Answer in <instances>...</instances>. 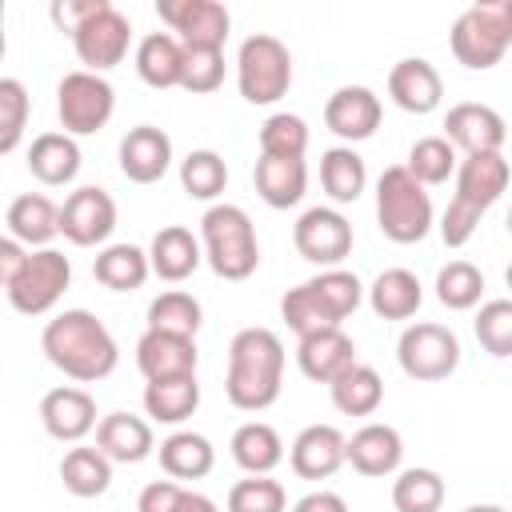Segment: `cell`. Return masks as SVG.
I'll return each instance as SVG.
<instances>
[{"label":"cell","instance_id":"1","mask_svg":"<svg viewBox=\"0 0 512 512\" xmlns=\"http://www.w3.org/2000/svg\"><path fill=\"white\" fill-rule=\"evenodd\" d=\"M40 352L56 372L80 384H96L116 372L120 348L108 324L88 308H64L56 312L40 332Z\"/></svg>","mask_w":512,"mask_h":512},{"label":"cell","instance_id":"2","mask_svg":"<svg viewBox=\"0 0 512 512\" xmlns=\"http://www.w3.org/2000/svg\"><path fill=\"white\" fill-rule=\"evenodd\" d=\"M284 388V340L272 328H240L228 344L224 392L240 412H264Z\"/></svg>","mask_w":512,"mask_h":512},{"label":"cell","instance_id":"3","mask_svg":"<svg viewBox=\"0 0 512 512\" xmlns=\"http://www.w3.org/2000/svg\"><path fill=\"white\" fill-rule=\"evenodd\" d=\"M364 300V284L348 268H324L312 280L296 284L280 300V316L296 336H312L324 328H340Z\"/></svg>","mask_w":512,"mask_h":512},{"label":"cell","instance_id":"4","mask_svg":"<svg viewBox=\"0 0 512 512\" xmlns=\"http://www.w3.org/2000/svg\"><path fill=\"white\" fill-rule=\"evenodd\" d=\"M200 244L220 280H248L260 268L256 224L240 204H212L200 220Z\"/></svg>","mask_w":512,"mask_h":512},{"label":"cell","instance_id":"5","mask_svg":"<svg viewBox=\"0 0 512 512\" xmlns=\"http://www.w3.org/2000/svg\"><path fill=\"white\" fill-rule=\"evenodd\" d=\"M376 224L392 244H416L432 232V196L404 164L384 168L376 180Z\"/></svg>","mask_w":512,"mask_h":512},{"label":"cell","instance_id":"6","mask_svg":"<svg viewBox=\"0 0 512 512\" xmlns=\"http://www.w3.org/2000/svg\"><path fill=\"white\" fill-rule=\"evenodd\" d=\"M448 44L464 68H496L512 48V0H476L464 8L448 32Z\"/></svg>","mask_w":512,"mask_h":512},{"label":"cell","instance_id":"7","mask_svg":"<svg viewBox=\"0 0 512 512\" xmlns=\"http://www.w3.org/2000/svg\"><path fill=\"white\" fill-rule=\"evenodd\" d=\"M236 88L248 104L268 108L292 88V52L268 32H252L236 52Z\"/></svg>","mask_w":512,"mask_h":512},{"label":"cell","instance_id":"8","mask_svg":"<svg viewBox=\"0 0 512 512\" xmlns=\"http://www.w3.org/2000/svg\"><path fill=\"white\" fill-rule=\"evenodd\" d=\"M396 360H400V372L408 380H420V384H436V380H448L456 368H460V340L452 328L444 324H432V320H416L400 332L396 340Z\"/></svg>","mask_w":512,"mask_h":512},{"label":"cell","instance_id":"9","mask_svg":"<svg viewBox=\"0 0 512 512\" xmlns=\"http://www.w3.org/2000/svg\"><path fill=\"white\" fill-rule=\"evenodd\" d=\"M112 112H116V92L100 72L76 68V72H64V80L56 84V116L68 136L100 132L112 120Z\"/></svg>","mask_w":512,"mask_h":512},{"label":"cell","instance_id":"10","mask_svg":"<svg viewBox=\"0 0 512 512\" xmlns=\"http://www.w3.org/2000/svg\"><path fill=\"white\" fill-rule=\"evenodd\" d=\"M72 284V264L60 248H36L24 264V272L4 288L8 304L24 316H44L60 304V296Z\"/></svg>","mask_w":512,"mask_h":512},{"label":"cell","instance_id":"11","mask_svg":"<svg viewBox=\"0 0 512 512\" xmlns=\"http://www.w3.org/2000/svg\"><path fill=\"white\" fill-rule=\"evenodd\" d=\"M156 16L192 52H224L232 16L220 0H156Z\"/></svg>","mask_w":512,"mask_h":512},{"label":"cell","instance_id":"12","mask_svg":"<svg viewBox=\"0 0 512 512\" xmlns=\"http://www.w3.org/2000/svg\"><path fill=\"white\" fill-rule=\"evenodd\" d=\"M292 244L320 272L324 268H340L344 256L352 252V224H348L344 212L316 204V208L300 212V220L292 224Z\"/></svg>","mask_w":512,"mask_h":512},{"label":"cell","instance_id":"13","mask_svg":"<svg viewBox=\"0 0 512 512\" xmlns=\"http://www.w3.org/2000/svg\"><path fill=\"white\" fill-rule=\"evenodd\" d=\"M72 48H76V60L88 72H100L104 76L108 68L124 64V56L132 48V24H128V16L116 4H104L92 20H84L72 32Z\"/></svg>","mask_w":512,"mask_h":512},{"label":"cell","instance_id":"14","mask_svg":"<svg viewBox=\"0 0 512 512\" xmlns=\"http://www.w3.org/2000/svg\"><path fill=\"white\" fill-rule=\"evenodd\" d=\"M116 232V200L96 188L84 184L76 192H68V200L60 204V236L76 248H96Z\"/></svg>","mask_w":512,"mask_h":512},{"label":"cell","instance_id":"15","mask_svg":"<svg viewBox=\"0 0 512 512\" xmlns=\"http://www.w3.org/2000/svg\"><path fill=\"white\" fill-rule=\"evenodd\" d=\"M444 140L464 152V156H476V152H500L504 140H508V124L496 108L488 104H476V100H464V104H452L448 116H444Z\"/></svg>","mask_w":512,"mask_h":512},{"label":"cell","instance_id":"16","mask_svg":"<svg viewBox=\"0 0 512 512\" xmlns=\"http://www.w3.org/2000/svg\"><path fill=\"white\" fill-rule=\"evenodd\" d=\"M40 424L52 440L60 444H80L100 420H96V400L92 392L76 388V384H60L52 392H44L40 400Z\"/></svg>","mask_w":512,"mask_h":512},{"label":"cell","instance_id":"17","mask_svg":"<svg viewBox=\"0 0 512 512\" xmlns=\"http://www.w3.org/2000/svg\"><path fill=\"white\" fill-rule=\"evenodd\" d=\"M288 464L300 480H328L340 464H348V436L336 424H308L292 440Z\"/></svg>","mask_w":512,"mask_h":512},{"label":"cell","instance_id":"18","mask_svg":"<svg viewBox=\"0 0 512 512\" xmlns=\"http://www.w3.org/2000/svg\"><path fill=\"white\" fill-rule=\"evenodd\" d=\"M380 96L364 84H344L328 96L324 104V124L332 136L356 144V140H368L376 128H380Z\"/></svg>","mask_w":512,"mask_h":512},{"label":"cell","instance_id":"19","mask_svg":"<svg viewBox=\"0 0 512 512\" xmlns=\"http://www.w3.org/2000/svg\"><path fill=\"white\" fill-rule=\"evenodd\" d=\"M196 340L176 336V332H156L148 328L136 340V368L144 380H176V376H196Z\"/></svg>","mask_w":512,"mask_h":512},{"label":"cell","instance_id":"20","mask_svg":"<svg viewBox=\"0 0 512 512\" xmlns=\"http://www.w3.org/2000/svg\"><path fill=\"white\" fill-rule=\"evenodd\" d=\"M296 364L308 380L316 384H336L348 368H356V344L344 328H324V332H312V336H300L296 344Z\"/></svg>","mask_w":512,"mask_h":512},{"label":"cell","instance_id":"21","mask_svg":"<svg viewBox=\"0 0 512 512\" xmlns=\"http://www.w3.org/2000/svg\"><path fill=\"white\" fill-rule=\"evenodd\" d=\"M388 96L396 108H404L412 116H428L444 100V80L424 56H404L388 72Z\"/></svg>","mask_w":512,"mask_h":512},{"label":"cell","instance_id":"22","mask_svg":"<svg viewBox=\"0 0 512 512\" xmlns=\"http://www.w3.org/2000/svg\"><path fill=\"white\" fill-rule=\"evenodd\" d=\"M172 168V140L156 124H136L120 140V172L132 184H156Z\"/></svg>","mask_w":512,"mask_h":512},{"label":"cell","instance_id":"23","mask_svg":"<svg viewBox=\"0 0 512 512\" xmlns=\"http://www.w3.org/2000/svg\"><path fill=\"white\" fill-rule=\"evenodd\" d=\"M96 448L112 464H140V460H148L156 452V436H152V424L144 416L108 412L96 424Z\"/></svg>","mask_w":512,"mask_h":512},{"label":"cell","instance_id":"24","mask_svg":"<svg viewBox=\"0 0 512 512\" xmlns=\"http://www.w3.org/2000/svg\"><path fill=\"white\" fill-rule=\"evenodd\" d=\"M400 460H404V440L392 424H364L348 436V464L360 472V476H392L400 472Z\"/></svg>","mask_w":512,"mask_h":512},{"label":"cell","instance_id":"25","mask_svg":"<svg viewBox=\"0 0 512 512\" xmlns=\"http://www.w3.org/2000/svg\"><path fill=\"white\" fill-rule=\"evenodd\" d=\"M508 160L504 152H476V156H464L460 168H456V196L468 200L472 208L488 212L504 192H508Z\"/></svg>","mask_w":512,"mask_h":512},{"label":"cell","instance_id":"26","mask_svg":"<svg viewBox=\"0 0 512 512\" xmlns=\"http://www.w3.org/2000/svg\"><path fill=\"white\" fill-rule=\"evenodd\" d=\"M4 224H8L12 240H20L28 252H36V248H48L60 236V208L44 192H20L8 204Z\"/></svg>","mask_w":512,"mask_h":512},{"label":"cell","instance_id":"27","mask_svg":"<svg viewBox=\"0 0 512 512\" xmlns=\"http://www.w3.org/2000/svg\"><path fill=\"white\" fill-rule=\"evenodd\" d=\"M148 260H152V276H160V280H168V284H180V280H188V276L204 264V244H200L188 228L168 224V228H160V232L152 236Z\"/></svg>","mask_w":512,"mask_h":512},{"label":"cell","instance_id":"28","mask_svg":"<svg viewBox=\"0 0 512 512\" xmlns=\"http://www.w3.org/2000/svg\"><path fill=\"white\" fill-rule=\"evenodd\" d=\"M28 172L40 184H48V188L72 184L76 172H80V144H76V136H68V132H40L28 144Z\"/></svg>","mask_w":512,"mask_h":512},{"label":"cell","instance_id":"29","mask_svg":"<svg viewBox=\"0 0 512 512\" xmlns=\"http://www.w3.org/2000/svg\"><path fill=\"white\" fill-rule=\"evenodd\" d=\"M184 44L172 32H148L136 44V72L148 88H180L184 80Z\"/></svg>","mask_w":512,"mask_h":512},{"label":"cell","instance_id":"30","mask_svg":"<svg viewBox=\"0 0 512 512\" xmlns=\"http://www.w3.org/2000/svg\"><path fill=\"white\" fill-rule=\"evenodd\" d=\"M256 196L268 208H292L304 200L308 188V164L304 160H280V156H260L252 168Z\"/></svg>","mask_w":512,"mask_h":512},{"label":"cell","instance_id":"31","mask_svg":"<svg viewBox=\"0 0 512 512\" xmlns=\"http://www.w3.org/2000/svg\"><path fill=\"white\" fill-rule=\"evenodd\" d=\"M420 304H424V288L408 268H384L368 284V308L380 320H408L420 312Z\"/></svg>","mask_w":512,"mask_h":512},{"label":"cell","instance_id":"32","mask_svg":"<svg viewBox=\"0 0 512 512\" xmlns=\"http://www.w3.org/2000/svg\"><path fill=\"white\" fill-rule=\"evenodd\" d=\"M92 276L108 292H136L152 276V260L136 244H104L96 252V260H92Z\"/></svg>","mask_w":512,"mask_h":512},{"label":"cell","instance_id":"33","mask_svg":"<svg viewBox=\"0 0 512 512\" xmlns=\"http://www.w3.org/2000/svg\"><path fill=\"white\" fill-rule=\"evenodd\" d=\"M228 448H232V460H236L248 476H272V468L284 460V440H280V432H276L272 424H264V420L240 424V428L232 432Z\"/></svg>","mask_w":512,"mask_h":512},{"label":"cell","instance_id":"34","mask_svg":"<svg viewBox=\"0 0 512 512\" xmlns=\"http://www.w3.org/2000/svg\"><path fill=\"white\" fill-rule=\"evenodd\" d=\"M320 188L328 192L332 204H352L368 188V168L364 156L352 144H336L320 156Z\"/></svg>","mask_w":512,"mask_h":512},{"label":"cell","instance_id":"35","mask_svg":"<svg viewBox=\"0 0 512 512\" xmlns=\"http://www.w3.org/2000/svg\"><path fill=\"white\" fill-rule=\"evenodd\" d=\"M216 464V448L208 436L200 432H172L168 440H160V468L172 476V480H204Z\"/></svg>","mask_w":512,"mask_h":512},{"label":"cell","instance_id":"36","mask_svg":"<svg viewBox=\"0 0 512 512\" xmlns=\"http://www.w3.org/2000/svg\"><path fill=\"white\" fill-rule=\"evenodd\" d=\"M60 480H64V488L72 492V496H80V500H92V496H104L108 492V484H112V460L92 444H76V448H68L64 452V460H60Z\"/></svg>","mask_w":512,"mask_h":512},{"label":"cell","instance_id":"37","mask_svg":"<svg viewBox=\"0 0 512 512\" xmlns=\"http://www.w3.org/2000/svg\"><path fill=\"white\" fill-rule=\"evenodd\" d=\"M196 408H200V384H196V376L148 380L144 384V412L156 424H184Z\"/></svg>","mask_w":512,"mask_h":512},{"label":"cell","instance_id":"38","mask_svg":"<svg viewBox=\"0 0 512 512\" xmlns=\"http://www.w3.org/2000/svg\"><path fill=\"white\" fill-rule=\"evenodd\" d=\"M328 396H332V408L344 416H372L384 400V380L372 364H356L336 384H328Z\"/></svg>","mask_w":512,"mask_h":512},{"label":"cell","instance_id":"39","mask_svg":"<svg viewBox=\"0 0 512 512\" xmlns=\"http://www.w3.org/2000/svg\"><path fill=\"white\" fill-rule=\"evenodd\" d=\"M200 324H204V308L184 288H168L148 304V328H156V332H176V336H192L196 340Z\"/></svg>","mask_w":512,"mask_h":512},{"label":"cell","instance_id":"40","mask_svg":"<svg viewBox=\"0 0 512 512\" xmlns=\"http://www.w3.org/2000/svg\"><path fill=\"white\" fill-rule=\"evenodd\" d=\"M444 480L432 468H404L392 480V508L396 512H440Z\"/></svg>","mask_w":512,"mask_h":512},{"label":"cell","instance_id":"41","mask_svg":"<svg viewBox=\"0 0 512 512\" xmlns=\"http://www.w3.org/2000/svg\"><path fill=\"white\" fill-rule=\"evenodd\" d=\"M228 184V164L220 152L212 148H196L180 160V188L192 196V200H216Z\"/></svg>","mask_w":512,"mask_h":512},{"label":"cell","instance_id":"42","mask_svg":"<svg viewBox=\"0 0 512 512\" xmlns=\"http://www.w3.org/2000/svg\"><path fill=\"white\" fill-rule=\"evenodd\" d=\"M484 296V272L468 260H448L440 272H436V300L452 312H468L476 308Z\"/></svg>","mask_w":512,"mask_h":512},{"label":"cell","instance_id":"43","mask_svg":"<svg viewBox=\"0 0 512 512\" xmlns=\"http://www.w3.org/2000/svg\"><path fill=\"white\" fill-rule=\"evenodd\" d=\"M308 152V124L296 112H272L260 124V156H280V160H304Z\"/></svg>","mask_w":512,"mask_h":512},{"label":"cell","instance_id":"44","mask_svg":"<svg viewBox=\"0 0 512 512\" xmlns=\"http://www.w3.org/2000/svg\"><path fill=\"white\" fill-rule=\"evenodd\" d=\"M404 168L428 188V184H444L448 176H456L460 156H456V148L444 136H424V140H416L408 148V164Z\"/></svg>","mask_w":512,"mask_h":512},{"label":"cell","instance_id":"45","mask_svg":"<svg viewBox=\"0 0 512 512\" xmlns=\"http://www.w3.org/2000/svg\"><path fill=\"white\" fill-rule=\"evenodd\" d=\"M472 332L488 356L508 360L512 356V300H484L472 320Z\"/></svg>","mask_w":512,"mask_h":512},{"label":"cell","instance_id":"46","mask_svg":"<svg viewBox=\"0 0 512 512\" xmlns=\"http://www.w3.org/2000/svg\"><path fill=\"white\" fill-rule=\"evenodd\" d=\"M28 108H32L28 88L16 76H4L0 80V152L4 156L16 152V144H20L24 128H28Z\"/></svg>","mask_w":512,"mask_h":512},{"label":"cell","instance_id":"47","mask_svg":"<svg viewBox=\"0 0 512 512\" xmlns=\"http://www.w3.org/2000/svg\"><path fill=\"white\" fill-rule=\"evenodd\" d=\"M284 484L272 476H244L228 488V512H284Z\"/></svg>","mask_w":512,"mask_h":512},{"label":"cell","instance_id":"48","mask_svg":"<svg viewBox=\"0 0 512 512\" xmlns=\"http://www.w3.org/2000/svg\"><path fill=\"white\" fill-rule=\"evenodd\" d=\"M184 80L180 88L192 92V96H208L224 84V52H192L184 48Z\"/></svg>","mask_w":512,"mask_h":512},{"label":"cell","instance_id":"49","mask_svg":"<svg viewBox=\"0 0 512 512\" xmlns=\"http://www.w3.org/2000/svg\"><path fill=\"white\" fill-rule=\"evenodd\" d=\"M480 216H484L480 208H472L468 200L452 196L448 208H444V216H440V236H444V244H448V248H464V244L476 236Z\"/></svg>","mask_w":512,"mask_h":512},{"label":"cell","instance_id":"50","mask_svg":"<svg viewBox=\"0 0 512 512\" xmlns=\"http://www.w3.org/2000/svg\"><path fill=\"white\" fill-rule=\"evenodd\" d=\"M184 504H188V488L176 480H152L136 496V512H184Z\"/></svg>","mask_w":512,"mask_h":512},{"label":"cell","instance_id":"51","mask_svg":"<svg viewBox=\"0 0 512 512\" xmlns=\"http://www.w3.org/2000/svg\"><path fill=\"white\" fill-rule=\"evenodd\" d=\"M108 0H56L52 4V20H56V28H64L68 36L84 24V20H92L100 8H104Z\"/></svg>","mask_w":512,"mask_h":512},{"label":"cell","instance_id":"52","mask_svg":"<svg viewBox=\"0 0 512 512\" xmlns=\"http://www.w3.org/2000/svg\"><path fill=\"white\" fill-rule=\"evenodd\" d=\"M28 256H32V252H28L20 240H12V236H4V240H0V284H4V288L24 272Z\"/></svg>","mask_w":512,"mask_h":512},{"label":"cell","instance_id":"53","mask_svg":"<svg viewBox=\"0 0 512 512\" xmlns=\"http://www.w3.org/2000/svg\"><path fill=\"white\" fill-rule=\"evenodd\" d=\"M292 512H348V500L340 492H328V488H316L308 496H300L292 504Z\"/></svg>","mask_w":512,"mask_h":512},{"label":"cell","instance_id":"54","mask_svg":"<svg viewBox=\"0 0 512 512\" xmlns=\"http://www.w3.org/2000/svg\"><path fill=\"white\" fill-rule=\"evenodd\" d=\"M184 512H220L204 492H188V504H184Z\"/></svg>","mask_w":512,"mask_h":512},{"label":"cell","instance_id":"55","mask_svg":"<svg viewBox=\"0 0 512 512\" xmlns=\"http://www.w3.org/2000/svg\"><path fill=\"white\" fill-rule=\"evenodd\" d=\"M464 512H504L500 504H472V508H464Z\"/></svg>","mask_w":512,"mask_h":512},{"label":"cell","instance_id":"56","mask_svg":"<svg viewBox=\"0 0 512 512\" xmlns=\"http://www.w3.org/2000/svg\"><path fill=\"white\" fill-rule=\"evenodd\" d=\"M504 284H508V288H512V264H508V268H504Z\"/></svg>","mask_w":512,"mask_h":512},{"label":"cell","instance_id":"57","mask_svg":"<svg viewBox=\"0 0 512 512\" xmlns=\"http://www.w3.org/2000/svg\"><path fill=\"white\" fill-rule=\"evenodd\" d=\"M508 236H512V212H508Z\"/></svg>","mask_w":512,"mask_h":512}]
</instances>
